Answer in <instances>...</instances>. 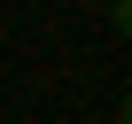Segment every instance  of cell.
<instances>
[{"label": "cell", "mask_w": 132, "mask_h": 124, "mask_svg": "<svg viewBox=\"0 0 132 124\" xmlns=\"http://www.w3.org/2000/svg\"><path fill=\"white\" fill-rule=\"evenodd\" d=\"M109 31H117V39H132V0H109Z\"/></svg>", "instance_id": "obj_1"}, {"label": "cell", "mask_w": 132, "mask_h": 124, "mask_svg": "<svg viewBox=\"0 0 132 124\" xmlns=\"http://www.w3.org/2000/svg\"><path fill=\"white\" fill-rule=\"evenodd\" d=\"M124 124H132V93H124Z\"/></svg>", "instance_id": "obj_2"}]
</instances>
